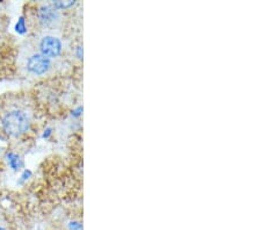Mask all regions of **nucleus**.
I'll list each match as a JSON object with an SVG mask.
<instances>
[{"instance_id": "nucleus-3", "label": "nucleus", "mask_w": 261, "mask_h": 230, "mask_svg": "<svg viewBox=\"0 0 261 230\" xmlns=\"http://www.w3.org/2000/svg\"><path fill=\"white\" fill-rule=\"evenodd\" d=\"M27 68L31 72L35 74L45 73L50 68V60L48 57L36 54V55L29 57L27 62Z\"/></svg>"}, {"instance_id": "nucleus-2", "label": "nucleus", "mask_w": 261, "mask_h": 230, "mask_svg": "<svg viewBox=\"0 0 261 230\" xmlns=\"http://www.w3.org/2000/svg\"><path fill=\"white\" fill-rule=\"evenodd\" d=\"M41 52L45 57H56L62 52V42L55 36H45L41 41Z\"/></svg>"}, {"instance_id": "nucleus-8", "label": "nucleus", "mask_w": 261, "mask_h": 230, "mask_svg": "<svg viewBox=\"0 0 261 230\" xmlns=\"http://www.w3.org/2000/svg\"><path fill=\"white\" fill-rule=\"evenodd\" d=\"M78 56H79V58H82V57H83V50H82V48H81V47L78 48Z\"/></svg>"}, {"instance_id": "nucleus-5", "label": "nucleus", "mask_w": 261, "mask_h": 230, "mask_svg": "<svg viewBox=\"0 0 261 230\" xmlns=\"http://www.w3.org/2000/svg\"><path fill=\"white\" fill-rule=\"evenodd\" d=\"M74 2H55L54 7L55 8H67L74 5Z\"/></svg>"}, {"instance_id": "nucleus-9", "label": "nucleus", "mask_w": 261, "mask_h": 230, "mask_svg": "<svg viewBox=\"0 0 261 230\" xmlns=\"http://www.w3.org/2000/svg\"><path fill=\"white\" fill-rule=\"evenodd\" d=\"M0 230H6L5 228H3V227H0Z\"/></svg>"}, {"instance_id": "nucleus-4", "label": "nucleus", "mask_w": 261, "mask_h": 230, "mask_svg": "<svg viewBox=\"0 0 261 230\" xmlns=\"http://www.w3.org/2000/svg\"><path fill=\"white\" fill-rule=\"evenodd\" d=\"M39 16H40L41 23L45 27H55L58 22H60V19H61L57 8L49 5L41 7Z\"/></svg>"}, {"instance_id": "nucleus-1", "label": "nucleus", "mask_w": 261, "mask_h": 230, "mask_svg": "<svg viewBox=\"0 0 261 230\" xmlns=\"http://www.w3.org/2000/svg\"><path fill=\"white\" fill-rule=\"evenodd\" d=\"M3 125L11 136H21L31 128V120L26 113L21 111L10 112L3 120Z\"/></svg>"}, {"instance_id": "nucleus-7", "label": "nucleus", "mask_w": 261, "mask_h": 230, "mask_svg": "<svg viewBox=\"0 0 261 230\" xmlns=\"http://www.w3.org/2000/svg\"><path fill=\"white\" fill-rule=\"evenodd\" d=\"M16 31H18L19 33H21V34L26 32V26H24V20L22 18H21L19 20V22L16 23Z\"/></svg>"}, {"instance_id": "nucleus-6", "label": "nucleus", "mask_w": 261, "mask_h": 230, "mask_svg": "<svg viewBox=\"0 0 261 230\" xmlns=\"http://www.w3.org/2000/svg\"><path fill=\"white\" fill-rule=\"evenodd\" d=\"M8 158H10V164H11V166L14 167L15 170L18 169V167L20 166L19 157L15 156V155H10V156H8Z\"/></svg>"}]
</instances>
